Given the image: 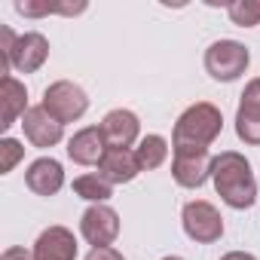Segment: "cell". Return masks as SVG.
Here are the masks:
<instances>
[{"label": "cell", "instance_id": "2e32d148", "mask_svg": "<svg viewBox=\"0 0 260 260\" xmlns=\"http://www.w3.org/2000/svg\"><path fill=\"white\" fill-rule=\"evenodd\" d=\"M25 113H28V89L16 77H7L0 83V128L16 125V119Z\"/></svg>", "mask_w": 260, "mask_h": 260}, {"label": "cell", "instance_id": "5bb4252c", "mask_svg": "<svg viewBox=\"0 0 260 260\" xmlns=\"http://www.w3.org/2000/svg\"><path fill=\"white\" fill-rule=\"evenodd\" d=\"M25 184L28 190H34L37 196H55L61 187H64V172H61V162L43 156V159H34L28 166V175H25Z\"/></svg>", "mask_w": 260, "mask_h": 260}, {"label": "cell", "instance_id": "603a6c76", "mask_svg": "<svg viewBox=\"0 0 260 260\" xmlns=\"http://www.w3.org/2000/svg\"><path fill=\"white\" fill-rule=\"evenodd\" d=\"M0 260H37V257L28 254L25 248H7L4 254H0Z\"/></svg>", "mask_w": 260, "mask_h": 260}, {"label": "cell", "instance_id": "e0dca14e", "mask_svg": "<svg viewBox=\"0 0 260 260\" xmlns=\"http://www.w3.org/2000/svg\"><path fill=\"white\" fill-rule=\"evenodd\" d=\"M138 162H141V169L144 172H153V169H159L162 162H166V156H169V141L162 138V135H147V138H141V144H138Z\"/></svg>", "mask_w": 260, "mask_h": 260}, {"label": "cell", "instance_id": "d6986e66", "mask_svg": "<svg viewBox=\"0 0 260 260\" xmlns=\"http://www.w3.org/2000/svg\"><path fill=\"white\" fill-rule=\"evenodd\" d=\"M83 10H86V4H31V0L16 4V13H22V16H49V13L77 16V13H83Z\"/></svg>", "mask_w": 260, "mask_h": 260}, {"label": "cell", "instance_id": "7402d4cb", "mask_svg": "<svg viewBox=\"0 0 260 260\" xmlns=\"http://www.w3.org/2000/svg\"><path fill=\"white\" fill-rule=\"evenodd\" d=\"M86 260H122V254L107 245V248H92V251L86 254Z\"/></svg>", "mask_w": 260, "mask_h": 260}, {"label": "cell", "instance_id": "52a82bcc", "mask_svg": "<svg viewBox=\"0 0 260 260\" xmlns=\"http://www.w3.org/2000/svg\"><path fill=\"white\" fill-rule=\"evenodd\" d=\"M236 135L245 144H260V77L251 80L242 92L239 110H236Z\"/></svg>", "mask_w": 260, "mask_h": 260}, {"label": "cell", "instance_id": "7a4b0ae2", "mask_svg": "<svg viewBox=\"0 0 260 260\" xmlns=\"http://www.w3.org/2000/svg\"><path fill=\"white\" fill-rule=\"evenodd\" d=\"M220 125H223V116L214 104L199 101V104L187 107L175 122V135H172L175 156H181V153H208V147L220 135Z\"/></svg>", "mask_w": 260, "mask_h": 260}, {"label": "cell", "instance_id": "6da1fadb", "mask_svg": "<svg viewBox=\"0 0 260 260\" xmlns=\"http://www.w3.org/2000/svg\"><path fill=\"white\" fill-rule=\"evenodd\" d=\"M211 181L217 196L230 208H251L257 202V181H254L251 162L236 150H223L220 156H214Z\"/></svg>", "mask_w": 260, "mask_h": 260}, {"label": "cell", "instance_id": "44dd1931", "mask_svg": "<svg viewBox=\"0 0 260 260\" xmlns=\"http://www.w3.org/2000/svg\"><path fill=\"white\" fill-rule=\"evenodd\" d=\"M22 156H25V147L19 141H13V138H4V141H0V175H10L13 166Z\"/></svg>", "mask_w": 260, "mask_h": 260}, {"label": "cell", "instance_id": "9a60e30c", "mask_svg": "<svg viewBox=\"0 0 260 260\" xmlns=\"http://www.w3.org/2000/svg\"><path fill=\"white\" fill-rule=\"evenodd\" d=\"M211 156L208 153H181V156H175V162H172V175H175V181L181 184V187H187V190H196V187H202L208 178H211Z\"/></svg>", "mask_w": 260, "mask_h": 260}, {"label": "cell", "instance_id": "cb8c5ba5", "mask_svg": "<svg viewBox=\"0 0 260 260\" xmlns=\"http://www.w3.org/2000/svg\"><path fill=\"white\" fill-rule=\"evenodd\" d=\"M220 260H257V257L248 254V251H230V254H223Z\"/></svg>", "mask_w": 260, "mask_h": 260}, {"label": "cell", "instance_id": "8992f818", "mask_svg": "<svg viewBox=\"0 0 260 260\" xmlns=\"http://www.w3.org/2000/svg\"><path fill=\"white\" fill-rule=\"evenodd\" d=\"M80 233L92 248H107L119 236V214L107 205H92L80 220Z\"/></svg>", "mask_w": 260, "mask_h": 260}, {"label": "cell", "instance_id": "30bf717a", "mask_svg": "<svg viewBox=\"0 0 260 260\" xmlns=\"http://www.w3.org/2000/svg\"><path fill=\"white\" fill-rule=\"evenodd\" d=\"M46 58H49V40H46L43 34L28 31V34L16 37V46H13L10 61H13V68H16L19 74H34V71H40Z\"/></svg>", "mask_w": 260, "mask_h": 260}, {"label": "cell", "instance_id": "277c9868", "mask_svg": "<svg viewBox=\"0 0 260 260\" xmlns=\"http://www.w3.org/2000/svg\"><path fill=\"white\" fill-rule=\"evenodd\" d=\"M43 107H46V113H49L52 119H58V122L64 125V122L80 119V116L89 110V98H86V92H83L77 83L58 80V83L46 86V92H43Z\"/></svg>", "mask_w": 260, "mask_h": 260}, {"label": "cell", "instance_id": "7c38bea8", "mask_svg": "<svg viewBox=\"0 0 260 260\" xmlns=\"http://www.w3.org/2000/svg\"><path fill=\"white\" fill-rule=\"evenodd\" d=\"M104 153H107V144L101 135V125H89L68 141V156L77 166H98L104 159Z\"/></svg>", "mask_w": 260, "mask_h": 260}, {"label": "cell", "instance_id": "9c48e42d", "mask_svg": "<svg viewBox=\"0 0 260 260\" xmlns=\"http://www.w3.org/2000/svg\"><path fill=\"white\" fill-rule=\"evenodd\" d=\"M138 116L132 110H110L104 119H101V135H104V144L107 150H128V144H132L138 138Z\"/></svg>", "mask_w": 260, "mask_h": 260}, {"label": "cell", "instance_id": "ba28073f", "mask_svg": "<svg viewBox=\"0 0 260 260\" xmlns=\"http://www.w3.org/2000/svg\"><path fill=\"white\" fill-rule=\"evenodd\" d=\"M22 128H25V138L34 147H40V150L43 147H55L61 141V135H64V125L58 119H52L43 104L28 107V113L22 116Z\"/></svg>", "mask_w": 260, "mask_h": 260}, {"label": "cell", "instance_id": "5b68a950", "mask_svg": "<svg viewBox=\"0 0 260 260\" xmlns=\"http://www.w3.org/2000/svg\"><path fill=\"white\" fill-rule=\"evenodd\" d=\"M181 220H184V233L199 245H211L223 236V217L211 202H202V199L187 202Z\"/></svg>", "mask_w": 260, "mask_h": 260}, {"label": "cell", "instance_id": "ffe728a7", "mask_svg": "<svg viewBox=\"0 0 260 260\" xmlns=\"http://www.w3.org/2000/svg\"><path fill=\"white\" fill-rule=\"evenodd\" d=\"M226 13H230L233 25L254 28V25H260V0H236V4L226 7Z\"/></svg>", "mask_w": 260, "mask_h": 260}, {"label": "cell", "instance_id": "d4e9b609", "mask_svg": "<svg viewBox=\"0 0 260 260\" xmlns=\"http://www.w3.org/2000/svg\"><path fill=\"white\" fill-rule=\"evenodd\" d=\"M162 260H184V257H178V254H172V257H162Z\"/></svg>", "mask_w": 260, "mask_h": 260}, {"label": "cell", "instance_id": "3957f363", "mask_svg": "<svg viewBox=\"0 0 260 260\" xmlns=\"http://www.w3.org/2000/svg\"><path fill=\"white\" fill-rule=\"evenodd\" d=\"M248 61H251V52H248L239 40H217V43H211L208 52H205V71H208L214 80H220V83L239 80V77L245 74Z\"/></svg>", "mask_w": 260, "mask_h": 260}, {"label": "cell", "instance_id": "8fae6325", "mask_svg": "<svg viewBox=\"0 0 260 260\" xmlns=\"http://www.w3.org/2000/svg\"><path fill=\"white\" fill-rule=\"evenodd\" d=\"M34 257L37 260H77V239H74V233L64 230V226L43 230L37 245H34Z\"/></svg>", "mask_w": 260, "mask_h": 260}, {"label": "cell", "instance_id": "ac0fdd59", "mask_svg": "<svg viewBox=\"0 0 260 260\" xmlns=\"http://www.w3.org/2000/svg\"><path fill=\"white\" fill-rule=\"evenodd\" d=\"M74 193L83 196V199H89V202H95V205H101L104 199L113 196V184H107L101 175H80L74 181Z\"/></svg>", "mask_w": 260, "mask_h": 260}, {"label": "cell", "instance_id": "4fadbf2b", "mask_svg": "<svg viewBox=\"0 0 260 260\" xmlns=\"http://www.w3.org/2000/svg\"><path fill=\"white\" fill-rule=\"evenodd\" d=\"M138 172H144V169H141L135 150H107L104 159L98 162V175L107 184H128L138 178Z\"/></svg>", "mask_w": 260, "mask_h": 260}]
</instances>
